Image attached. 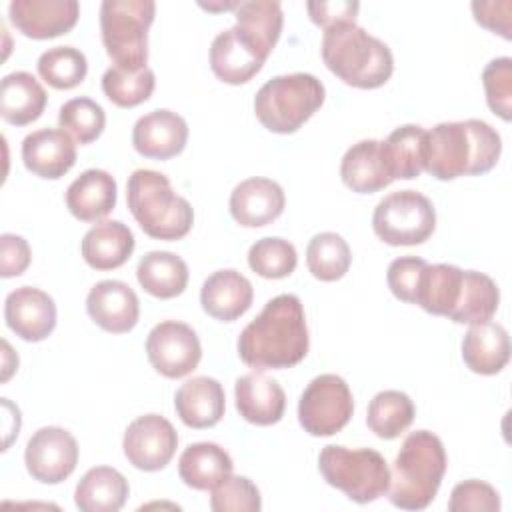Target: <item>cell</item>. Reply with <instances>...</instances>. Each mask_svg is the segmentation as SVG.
<instances>
[{
	"mask_svg": "<svg viewBox=\"0 0 512 512\" xmlns=\"http://www.w3.org/2000/svg\"><path fill=\"white\" fill-rule=\"evenodd\" d=\"M254 288L250 280L234 268L212 272L200 290V304L206 314L222 322H234L250 306Z\"/></svg>",
	"mask_w": 512,
	"mask_h": 512,
	"instance_id": "22",
	"label": "cell"
},
{
	"mask_svg": "<svg viewBox=\"0 0 512 512\" xmlns=\"http://www.w3.org/2000/svg\"><path fill=\"white\" fill-rule=\"evenodd\" d=\"M134 244V234L124 222L102 220L84 234L80 250L90 268L114 270L130 258Z\"/></svg>",
	"mask_w": 512,
	"mask_h": 512,
	"instance_id": "26",
	"label": "cell"
},
{
	"mask_svg": "<svg viewBox=\"0 0 512 512\" xmlns=\"http://www.w3.org/2000/svg\"><path fill=\"white\" fill-rule=\"evenodd\" d=\"M382 142V156L392 180H412L424 170L426 130L418 124L398 126Z\"/></svg>",
	"mask_w": 512,
	"mask_h": 512,
	"instance_id": "31",
	"label": "cell"
},
{
	"mask_svg": "<svg viewBox=\"0 0 512 512\" xmlns=\"http://www.w3.org/2000/svg\"><path fill=\"white\" fill-rule=\"evenodd\" d=\"M188 140L186 120L166 108L140 116L132 128V144L138 154L156 160L178 156Z\"/></svg>",
	"mask_w": 512,
	"mask_h": 512,
	"instance_id": "17",
	"label": "cell"
},
{
	"mask_svg": "<svg viewBox=\"0 0 512 512\" xmlns=\"http://www.w3.org/2000/svg\"><path fill=\"white\" fill-rule=\"evenodd\" d=\"M130 494L128 480L110 466L90 468L76 484L74 502L82 512H118Z\"/></svg>",
	"mask_w": 512,
	"mask_h": 512,
	"instance_id": "30",
	"label": "cell"
},
{
	"mask_svg": "<svg viewBox=\"0 0 512 512\" xmlns=\"http://www.w3.org/2000/svg\"><path fill=\"white\" fill-rule=\"evenodd\" d=\"M214 512H258L262 508L256 484L246 476H228L210 490Z\"/></svg>",
	"mask_w": 512,
	"mask_h": 512,
	"instance_id": "42",
	"label": "cell"
},
{
	"mask_svg": "<svg viewBox=\"0 0 512 512\" xmlns=\"http://www.w3.org/2000/svg\"><path fill=\"white\" fill-rule=\"evenodd\" d=\"M174 408L186 426L210 428L224 416V388L216 378L194 376L176 390Z\"/></svg>",
	"mask_w": 512,
	"mask_h": 512,
	"instance_id": "24",
	"label": "cell"
},
{
	"mask_svg": "<svg viewBox=\"0 0 512 512\" xmlns=\"http://www.w3.org/2000/svg\"><path fill=\"white\" fill-rule=\"evenodd\" d=\"M152 0H104L100 4V34L116 68L142 70L148 62V28L154 20Z\"/></svg>",
	"mask_w": 512,
	"mask_h": 512,
	"instance_id": "7",
	"label": "cell"
},
{
	"mask_svg": "<svg viewBox=\"0 0 512 512\" xmlns=\"http://www.w3.org/2000/svg\"><path fill=\"white\" fill-rule=\"evenodd\" d=\"M318 470L330 486L342 490L358 504L378 500L390 486L388 462L374 448L328 444L320 450Z\"/></svg>",
	"mask_w": 512,
	"mask_h": 512,
	"instance_id": "8",
	"label": "cell"
},
{
	"mask_svg": "<svg viewBox=\"0 0 512 512\" xmlns=\"http://www.w3.org/2000/svg\"><path fill=\"white\" fill-rule=\"evenodd\" d=\"M462 276L464 270L454 264H426L420 274L414 304L428 314L448 318L458 302Z\"/></svg>",
	"mask_w": 512,
	"mask_h": 512,
	"instance_id": "33",
	"label": "cell"
},
{
	"mask_svg": "<svg viewBox=\"0 0 512 512\" xmlns=\"http://www.w3.org/2000/svg\"><path fill=\"white\" fill-rule=\"evenodd\" d=\"M320 52L326 68L356 88H378L394 72L388 44L356 22H340L326 28Z\"/></svg>",
	"mask_w": 512,
	"mask_h": 512,
	"instance_id": "3",
	"label": "cell"
},
{
	"mask_svg": "<svg viewBox=\"0 0 512 512\" xmlns=\"http://www.w3.org/2000/svg\"><path fill=\"white\" fill-rule=\"evenodd\" d=\"M116 180L100 168L84 170L66 190L70 214L82 222H100L116 206Z\"/></svg>",
	"mask_w": 512,
	"mask_h": 512,
	"instance_id": "23",
	"label": "cell"
},
{
	"mask_svg": "<svg viewBox=\"0 0 512 512\" xmlns=\"http://www.w3.org/2000/svg\"><path fill=\"white\" fill-rule=\"evenodd\" d=\"M76 0H12L8 6L10 22L28 38L46 40L66 34L78 20Z\"/></svg>",
	"mask_w": 512,
	"mask_h": 512,
	"instance_id": "15",
	"label": "cell"
},
{
	"mask_svg": "<svg viewBox=\"0 0 512 512\" xmlns=\"http://www.w3.org/2000/svg\"><path fill=\"white\" fill-rule=\"evenodd\" d=\"M136 278L148 294L166 300L184 292L188 284V266L174 252L152 250L140 258Z\"/></svg>",
	"mask_w": 512,
	"mask_h": 512,
	"instance_id": "32",
	"label": "cell"
},
{
	"mask_svg": "<svg viewBox=\"0 0 512 512\" xmlns=\"http://www.w3.org/2000/svg\"><path fill=\"white\" fill-rule=\"evenodd\" d=\"M154 86L156 78L148 66L134 72L110 66L102 74V90L106 98L120 108H132L146 102L154 92Z\"/></svg>",
	"mask_w": 512,
	"mask_h": 512,
	"instance_id": "39",
	"label": "cell"
},
{
	"mask_svg": "<svg viewBox=\"0 0 512 512\" xmlns=\"http://www.w3.org/2000/svg\"><path fill=\"white\" fill-rule=\"evenodd\" d=\"M304 306L296 294L270 298L238 336V356L252 368H290L308 354Z\"/></svg>",
	"mask_w": 512,
	"mask_h": 512,
	"instance_id": "1",
	"label": "cell"
},
{
	"mask_svg": "<svg viewBox=\"0 0 512 512\" xmlns=\"http://www.w3.org/2000/svg\"><path fill=\"white\" fill-rule=\"evenodd\" d=\"M236 28L264 54L268 56L276 46L284 16L282 6L276 0H246L236 8Z\"/></svg>",
	"mask_w": 512,
	"mask_h": 512,
	"instance_id": "35",
	"label": "cell"
},
{
	"mask_svg": "<svg viewBox=\"0 0 512 512\" xmlns=\"http://www.w3.org/2000/svg\"><path fill=\"white\" fill-rule=\"evenodd\" d=\"M236 408L246 422L270 426L282 420L286 410V394L278 380L264 372H250L234 384Z\"/></svg>",
	"mask_w": 512,
	"mask_h": 512,
	"instance_id": "21",
	"label": "cell"
},
{
	"mask_svg": "<svg viewBox=\"0 0 512 512\" xmlns=\"http://www.w3.org/2000/svg\"><path fill=\"white\" fill-rule=\"evenodd\" d=\"M22 162L40 178H62L76 162V144L62 128H40L22 140Z\"/></svg>",
	"mask_w": 512,
	"mask_h": 512,
	"instance_id": "20",
	"label": "cell"
},
{
	"mask_svg": "<svg viewBox=\"0 0 512 512\" xmlns=\"http://www.w3.org/2000/svg\"><path fill=\"white\" fill-rule=\"evenodd\" d=\"M234 470L230 454L214 442H194L180 454L178 474L194 490H212Z\"/></svg>",
	"mask_w": 512,
	"mask_h": 512,
	"instance_id": "29",
	"label": "cell"
},
{
	"mask_svg": "<svg viewBox=\"0 0 512 512\" xmlns=\"http://www.w3.org/2000/svg\"><path fill=\"white\" fill-rule=\"evenodd\" d=\"M354 414V398L338 374H320L310 380L298 400L300 426L312 436L340 432Z\"/></svg>",
	"mask_w": 512,
	"mask_h": 512,
	"instance_id": "10",
	"label": "cell"
},
{
	"mask_svg": "<svg viewBox=\"0 0 512 512\" xmlns=\"http://www.w3.org/2000/svg\"><path fill=\"white\" fill-rule=\"evenodd\" d=\"M306 8L312 22L326 30L340 22H354L360 10V4L354 0H332V2H308Z\"/></svg>",
	"mask_w": 512,
	"mask_h": 512,
	"instance_id": "48",
	"label": "cell"
},
{
	"mask_svg": "<svg viewBox=\"0 0 512 512\" xmlns=\"http://www.w3.org/2000/svg\"><path fill=\"white\" fill-rule=\"evenodd\" d=\"M58 124L76 142L90 144L102 134L106 126V114L104 108L92 98H70L60 106Z\"/></svg>",
	"mask_w": 512,
	"mask_h": 512,
	"instance_id": "40",
	"label": "cell"
},
{
	"mask_svg": "<svg viewBox=\"0 0 512 512\" xmlns=\"http://www.w3.org/2000/svg\"><path fill=\"white\" fill-rule=\"evenodd\" d=\"M342 182L358 194H370L392 184V176L384 164L382 142L374 138L352 144L340 162Z\"/></svg>",
	"mask_w": 512,
	"mask_h": 512,
	"instance_id": "25",
	"label": "cell"
},
{
	"mask_svg": "<svg viewBox=\"0 0 512 512\" xmlns=\"http://www.w3.org/2000/svg\"><path fill=\"white\" fill-rule=\"evenodd\" d=\"M178 434L160 414H144L132 420L124 432L122 448L128 462L144 472L162 470L174 456Z\"/></svg>",
	"mask_w": 512,
	"mask_h": 512,
	"instance_id": "13",
	"label": "cell"
},
{
	"mask_svg": "<svg viewBox=\"0 0 512 512\" xmlns=\"http://www.w3.org/2000/svg\"><path fill=\"white\" fill-rule=\"evenodd\" d=\"M414 414V402L406 392L382 390L368 404L366 424L378 438L394 440L412 424Z\"/></svg>",
	"mask_w": 512,
	"mask_h": 512,
	"instance_id": "36",
	"label": "cell"
},
{
	"mask_svg": "<svg viewBox=\"0 0 512 512\" xmlns=\"http://www.w3.org/2000/svg\"><path fill=\"white\" fill-rule=\"evenodd\" d=\"M446 450L442 440L430 430L410 432L392 464L390 504L402 510H424L436 498L446 472Z\"/></svg>",
	"mask_w": 512,
	"mask_h": 512,
	"instance_id": "4",
	"label": "cell"
},
{
	"mask_svg": "<svg viewBox=\"0 0 512 512\" xmlns=\"http://www.w3.org/2000/svg\"><path fill=\"white\" fill-rule=\"evenodd\" d=\"M86 310L102 330L122 334L138 324L140 302L126 282L100 280L86 296Z\"/></svg>",
	"mask_w": 512,
	"mask_h": 512,
	"instance_id": "16",
	"label": "cell"
},
{
	"mask_svg": "<svg viewBox=\"0 0 512 512\" xmlns=\"http://www.w3.org/2000/svg\"><path fill=\"white\" fill-rule=\"evenodd\" d=\"M352 262L348 242L336 232H320L312 236L306 248V264L314 278L322 282L340 280Z\"/></svg>",
	"mask_w": 512,
	"mask_h": 512,
	"instance_id": "37",
	"label": "cell"
},
{
	"mask_svg": "<svg viewBox=\"0 0 512 512\" xmlns=\"http://www.w3.org/2000/svg\"><path fill=\"white\" fill-rule=\"evenodd\" d=\"M498 302V286L488 274L464 270L460 296L448 318L456 324H482L492 320L498 310Z\"/></svg>",
	"mask_w": 512,
	"mask_h": 512,
	"instance_id": "34",
	"label": "cell"
},
{
	"mask_svg": "<svg viewBox=\"0 0 512 512\" xmlns=\"http://www.w3.org/2000/svg\"><path fill=\"white\" fill-rule=\"evenodd\" d=\"M500 152L502 138L488 122H440L426 130L424 170L438 180L484 174L494 168Z\"/></svg>",
	"mask_w": 512,
	"mask_h": 512,
	"instance_id": "2",
	"label": "cell"
},
{
	"mask_svg": "<svg viewBox=\"0 0 512 512\" xmlns=\"http://www.w3.org/2000/svg\"><path fill=\"white\" fill-rule=\"evenodd\" d=\"M462 358L476 374H498L510 360V338L506 328L490 320L472 324L462 338Z\"/></svg>",
	"mask_w": 512,
	"mask_h": 512,
	"instance_id": "27",
	"label": "cell"
},
{
	"mask_svg": "<svg viewBox=\"0 0 512 512\" xmlns=\"http://www.w3.org/2000/svg\"><path fill=\"white\" fill-rule=\"evenodd\" d=\"M266 58L236 26L218 32L210 44V68L226 84L248 82Z\"/></svg>",
	"mask_w": 512,
	"mask_h": 512,
	"instance_id": "19",
	"label": "cell"
},
{
	"mask_svg": "<svg viewBox=\"0 0 512 512\" xmlns=\"http://www.w3.org/2000/svg\"><path fill=\"white\" fill-rule=\"evenodd\" d=\"M38 74L56 90H70L78 86L88 72V60L82 50L74 46H54L40 54Z\"/></svg>",
	"mask_w": 512,
	"mask_h": 512,
	"instance_id": "38",
	"label": "cell"
},
{
	"mask_svg": "<svg viewBox=\"0 0 512 512\" xmlns=\"http://www.w3.org/2000/svg\"><path fill=\"white\" fill-rule=\"evenodd\" d=\"M48 94L42 84L24 70L10 72L0 82V116L14 126L38 120L46 108Z\"/></svg>",
	"mask_w": 512,
	"mask_h": 512,
	"instance_id": "28",
	"label": "cell"
},
{
	"mask_svg": "<svg viewBox=\"0 0 512 512\" xmlns=\"http://www.w3.org/2000/svg\"><path fill=\"white\" fill-rule=\"evenodd\" d=\"M28 474L42 484H60L78 464V442L60 426L38 428L24 450Z\"/></svg>",
	"mask_w": 512,
	"mask_h": 512,
	"instance_id": "12",
	"label": "cell"
},
{
	"mask_svg": "<svg viewBox=\"0 0 512 512\" xmlns=\"http://www.w3.org/2000/svg\"><path fill=\"white\" fill-rule=\"evenodd\" d=\"M146 354L156 372L166 378H182L198 366L202 346L198 334L188 324L164 320L150 330Z\"/></svg>",
	"mask_w": 512,
	"mask_h": 512,
	"instance_id": "11",
	"label": "cell"
},
{
	"mask_svg": "<svg viewBox=\"0 0 512 512\" xmlns=\"http://www.w3.org/2000/svg\"><path fill=\"white\" fill-rule=\"evenodd\" d=\"M450 512H498L500 496L494 486L482 480H464L450 492Z\"/></svg>",
	"mask_w": 512,
	"mask_h": 512,
	"instance_id": "44",
	"label": "cell"
},
{
	"mask_svg": "<svg viewBox=\"0 0 512 512\" xmlns=\"http://www.w3.org/2000/svg\"><path fill=\"white\" fill-rule=\"evenodd\" d=\"M482 84L490 110L508 122L512 116V58L490 60L482 70Z\"/></svg>",
	"mask_w": 512,
	"mask_h": 512,
	"instance_id": "43",
	"label": "cell"
},
{
	"mask_svg": "<svg viewBox=\"0 0 512 512\" xmlns=\"http://www.w3.org/2000/svg\"><path fill=\"white\" fill-rule=\"evenodd\" d=\"M228 206L240 226L260 228L274 222L284 212L286 196L278 182L254 176L234 186Z\"/></svg>",
	"mask_w": 512,
	"mask_h": 512,
	"instance_id": "18",
	"label": "cell"
},
{
	"mask_svg": "<svg viewBox=\"0 0 512 512\" xmlns=\"http://www.w3.org/2000/svg\"><path fill=\"white\" fill-rule=\"evenodd\" d=\"M4 320L22 340L40 342L56 326V304L48 292L34 286H20L6 296Z\"/></svg>",
	"mask_w": 512,
	"mask_h": 512,
	"instance_id": "14",
	"label": "cell"
},
{
	"mask_svg": "<svg viewBox=\"0 0 512 512\" xmlns=\"http://www.w3.org/2000/svg\"><path fill=\"white\" fill-rule=\"evenodd\" d=\"M376 236L390 246L426 242L436 228L434 204L416 190H396L384 196L372 214Z\"/></svg>",
	"mask_w": 512,
	"mask_h": 512,
	"instance_id": "9",
	"label": "cell"
},
{
	"mask_svg": "<svg viewBox=\"0 0 512 512\" xmlns=\"http://www.w3.org/2000/svg\"><path fill=\"white\" fill-rule=\"evenodd\" d=\"M510 0H474L472 2V12H474V20L492 30L498 32L500 36H504L506 40H510Z\"/></svg>",
	"mask_w": 512,
	"mask_h": 512,
	"instance_id": "47",
	"label": "cell"
},
{
	"mask_svg": "<svg viewBox=\"0 0 512 512\" xmlns=\"http://www.w3.org/2000/svg\"><path fill=\"white\" fill-rule=\"evenodd\" d=\"M126 204L140 228L156 240H180L194 224L190 202L172 190L166 174L138 168L126 184Z\"/></svg>",
	"mask_w": 512,
	"mask_h": 512,
	"instance_id": "5",
	"label": "cell"
},
{
	"mask_svg": "<svg viewBox=\"0 0 512 512\" xmlns=\"http://www.w3.org/2000/svg\"><path fill=\"white\" fill-rule=\"evenodd\" d=\"M296 264L294 244L278 236L260 238L248 250V266L262 278H286L296 270Z\"/></svg>",
	"mask_w": 512,
	"mask_h": 512,
	"instance_id": "41",
	"label": "cell"
},
{
	"mask_svg": "<svg viewBox=\"0 0 512 512\" xmlns=\"http://www.w3.org/2000/svg\"><path fill=\"white\" fill-rule=\"evenodd\" d=\"M32 260V250L22 236L2 234L0 236V276H20Z\"/></svg>",
	"mask_w": 512,
	"mask_h": 512,
	"instance_id": "46",
	"label": "cell"
},
{
	"mask_svg": "<svg viewBox=\"0 0 512 512\" xmlns=\"http://www.w3.org/2000/svg\"><path fill=\"white\" fill-rule=\"evenodd\" d=\"M324 98V84L314 74H280L260 86L254 112L270 132L292 134L322 106Z\"/></svg>",
	"mask_w": 512,
	"mask_h": 512,
	"instance_id": "6",
	"label": "cell"
},
{
	"mask_svg": "<svg viewBox=\"0 0 512 512\" xmlns=\"http://www.w3.org/2000/svg\"><path fill=\"white\" fill-rule=\"evenodd\" d=\"M426 264L428 262L424 258H418V256H400V258L390 262L388 272H386V280H388V288L392 290V294L398 300L414 304L420 274H422Z\"/></svg>",
	"mask_w": 512,
	"mask_h": 512,
	"instance_id": "45",
	"label": "cell"
}]
</instances>
